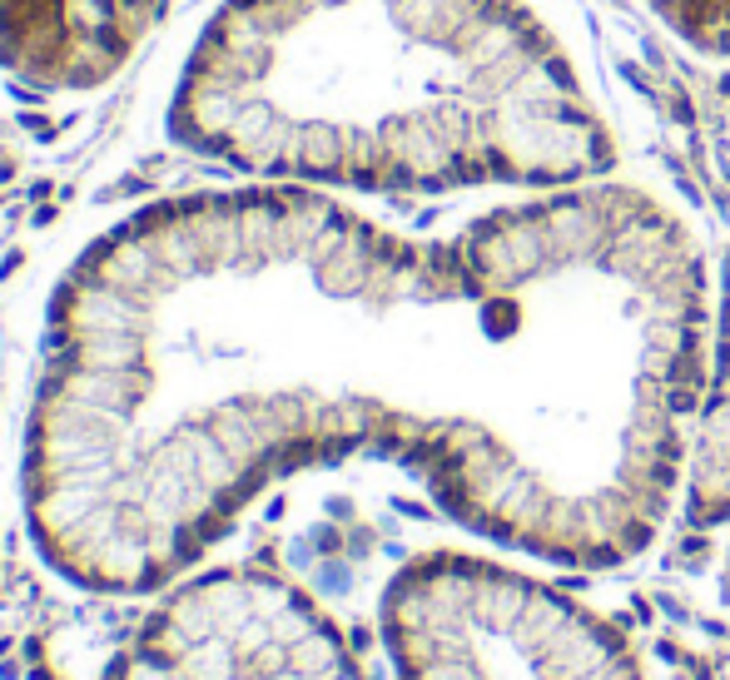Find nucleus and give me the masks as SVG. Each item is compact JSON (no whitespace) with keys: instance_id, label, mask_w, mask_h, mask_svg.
Returning a JSON list of instances; mask_svg holds the SVG:
<instances>
[{"instance_id":"obj_1","label":"nucleus","mask_w":730,"mask_h":680,"mask_svg":"<svg viewBox=\"0 0 730 680\" xmlns=\"http://www.w3.org/2000/svg\"><path fill=\"white\" fill-rule=\"evenodd\" d=\"M492 333L462 239H403L303 184L169 199L55 309L30 447L45 546L160 576L264 482L378 452L422 482L487 417Z\"/></svg>"},{"instance_id":"obj_2","label":"nucleus","mask_w":730,"mask_h":680,"mask_svg":"<svg viewBox=\"0 0 730 680\" xmlns=\"http://www.w3.org/2000/svg\"><path fill=\"white\" fill-rule=\"evenodd\" d=\"M184 149L274 184L567 189L616 139L526 0H219L169 95Z\"/></svg>"},{"instance_id":"obj_3","label":"nucleus","mask_w":730,"mask_h":680,"mask_svg":"<svg viewBox=\"0 0 730 680\" xmlns=\"http://www.w3.org/2000/svg\"><path fill=\"white\" fill-rule=\"evenodd\" d=\"M383 631L397 680H641L636 650L606 616L467 552L403 566Z\"/></svg>"},{"instance_id":"obj_4","label":"nucleus","mask_w":730,"mask_h":680,"mask_svg":"<svg viewBox=\"0 0 730 680\" xmlns=\"http://www.w3.org/2000/svg\"><path fill=\"white\" fill-rule=\"evenodd\" d=\"M169 0H0V70L30 90H95L119 74Z\"/></svg>"},{"instance_id":"obj_5","label":"nucleus","mask_w":730,"mask_h":680,"mask_svg":"<svg viewBox=\"0 0 730 680\" xmlns=\"http://www.w3.org/2000/svg\"><path fill=\"white\" fill-rule=\"evenodd\" d=\"M686 517L696 527H730V254L720 268L716 333L706 353L696 423L686 442Z\"/></svg>"},{"instance_id":"obj_6","label":"nucleus","mask_w":730,"mask_h":680,"mask_svg":"<svg viewBox=\"0 0 730 680\" xmlns=\"http://www.w3.org/2000/svg\"><path fill=\"white\" fill-rule=\"evenodd\" d=\"M646 5L691 50L730 60V0H646Z\"/></svg>"},{"instance_id":"obj_7","label":"nucleus","mask_w":730,"mask_h":680,"mask_svg":"<svg viewBox=\"0 0 730 680\" xmlns=\"http://www.w3.org/2000/svg\"><path fill=\"white\" fill-rule=\"evenodd\" d=\"M720 581H726V596H730V552H726V566H720Z\"/></svg>"}]
</instances>
